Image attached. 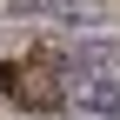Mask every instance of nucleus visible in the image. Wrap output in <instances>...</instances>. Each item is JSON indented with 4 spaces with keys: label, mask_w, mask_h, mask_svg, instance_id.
<instances>
[{
    "label": "nucleus",
    "mask_w": 120,
    "mask_h": 120,
    "mask_svg": "<svg viewBox=\"0 0 120 120\" xmlns=\"http://www.w3.org/2000/svg\"><path fill=\"white\" fill-rule=\"evenodd\" d=\"M0 94L13 107H34V113H60L67 107V80H53L47 60H7L0 67Z\"/></svg>",
    "instance_id": "f257e3e1"
},
{
    "label": "nucleus",
    "mask_w": 120,
    "mask_h": 120,
    "mask_svg": "<svg viewBox=\"0 0 120 120\" xmlns=\"http://www.w3.org/2000/svg\"><path fill=\"white\" fill-rule=\"evenodd\" d=\"M80 113H94V120H120V80L80 73Z\"/></svg>",
    "instance_id": "f03ea898"
}]
</instances>
